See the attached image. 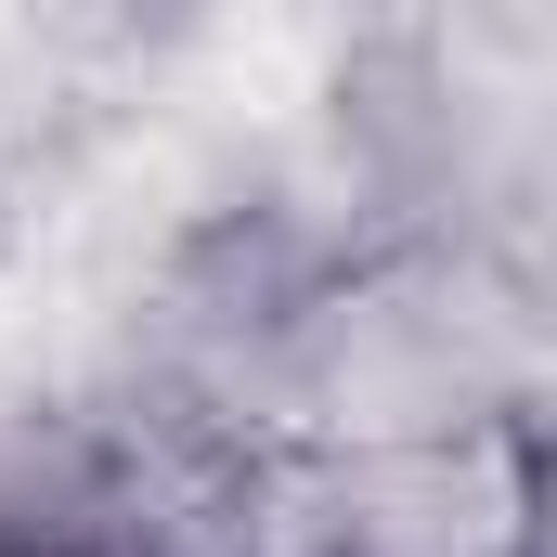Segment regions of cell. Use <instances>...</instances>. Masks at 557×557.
I'll return each mask as SVG.
<instances>
[{
    "label": "cell",
    "mask_w": 557,
    "mask_h": 557,
    "mask_svg": "<svg viewBox=\"0 0 557 557\" xmlns=\"http://www.w3.org/2000/svg\"><path fill=\"white\" fill-rule=\"evenodd\" d=\"M557 389V298L480 234H376L311 285L273 363V454H376Z\"/></svg>",
    "instance_id": "1"
},
{
    "label": "cell",
    "mask_w": 557,
    "mask_h": 557,
    "mask_svg": "<svg viewBox=\"0 0 557 557\" xmlns=\"http://www.w3.org/2000/svg\"><path fill=\"white\" fill-rule=\"evenodd\" d=\"M285 506L311 557H545L557 545V441L532 416H480L376 454H285Z\"/></svg>",
    "instance_id": "2"
},
{
    "label": "cell",
    "mask_w": 557,
    "mask_h": 557,
    "mask_svg": "<svg viewBox=\"0 0 557 557\" xmlns=\"http://www.w3.org/2000/svg\"><path fill=\"white\" fill-rule=\"evenodd\" d=\"M247 557H311V532H298V506H285V454L260 467V545Z\"/></svg>",
    "instance_id": "3"
},
{
    "label": "cell",
    "mask_w": 557,
    "mask_h": 557,
    "mask_svg": "<svg viewBox=\"0 0 557 557\" xmlns=\"http://www.w3.org/2000/svg\"><path fill=\"white\" fill-rule=\"evenodd\" d=\"M0 557H26V545H0Z\"/></svg>",
    "instance_id": "4"
}]
</instances>
